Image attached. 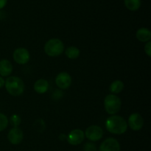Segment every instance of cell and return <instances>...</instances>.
<instances>
[{
	"label": "cell",
	"mask_w": 151,
	"mask_h": 151,
	"mask_svg": "<svg viewBox=\"0 0 151 151\" xmlns=\"http://www.w3.org/2000/svg\"><path fill=\"white\" fill-rule=\"evenodd\" d=\"M8 123L9 120L7 116H6V115H4V114L0 113V132L7 128Z\"/></svg>",
	"instance_id": "18"
},
{
	"label": "cell",
	"mask_w": 151,
	"mask_h": 151,
	"mask_svg": "<svg viewBox=\"0 0 151 151\" xmlns=\"http://www.w3.org/2000/svg\"><path fill=\"white\" fill-rule=\"evenodd\" d=\"M4 82H5V81L4 80V78H3L2 77L0 76V88H1L3 86H4Z\"/></svg>",
	"instance_id": "23"
},
{
	"label": "cell",
	"mask_w": 151,
	"mask_h": 151,
	"mask_svg": "<svg viewBox=\"0 0 151 151\" xmlns=\"http://www.w3.org/2000/svg\"><path fill=\"white\" fill-rule=\"evenodd\" d=\"M99 151H120V145L116 139L108 138L100 145Z\"/></svg>",
	"instance_id": "10"
},
{
	"label": "cell",
	"mask_w": 151,
	"mask_h": 151,
	"mask_svg": "<svg viewBox=\"0 0 151 151\" xmlns=\"http://www.w3.org/2000/svg\"><path fill=\"white\" fill-rule=\"evenodd\" d=\"M104 107L109 114L114 115L120 111L122 101L116 94H109L104 100Z\"/></svg>",
	"instance_id": "4"
},
{
	"label": "cell",
	"mask_w": 151,
	"mask_h": 151,
	"mask_svg": "<svg viewBox=\"0 0 151 151\" xmlns=\"http://www.w3.org/2000/svg\"><path fill=\"white\" fill-rule=\"evenodd\" d=\"M125 5L131 11L137 10L141 6V0H125Z\"/></svg>",
	"instance_id": "17"
},
{
	"label": "cell",
	"mask_w": 151,
	"mask_h": 151,
	"mask_svg": "<svg viewBox=\"0 0 151 151\" xmlns=\"http://www.w3.org/2000/svg\"><path fill=\"white\" fill-rule=\"evenodd\" d=\"M64 45L62 41L58 38H51L44 45V51L50 57H56L63 53Z\"/></svg>",
	"instance_id": "3"
},
{
	"label": "cell",
	"mask_w": 151,
	"mask_h": 151,
	"mask_svg": "<svg viewBox=\"0 0 151 151\" xmlns=\"http://www.w3.org/2000/svg\"><path fill=\"white\" fill-rule=\"evenodd\" d=\"M145 52L146 54L151 57V42L150 41L147 42V44H145Z\"/></svg>",
	"instance_id": "21"
},
{
	"label": "cell",
	"mask_w": 151,
	"mask_h": 151,
	"mask_svg": "<svg viewBox=\"0 0 151 151\" xmlns=\"http://www.w3.org/2000/svg\"><path fill=\"white\" fill-rule=\"evenodd\" d=\"M13 59L18 64H26L29 60V53L27 49L18 48L13 52Z\"/></svg>",
	"instance_id": "8"
},
{
	"label": "cell",
	"mask_w": 151,
	"mask_h": 151,
	"mask_svg": "<svg viewBox=\"0 0 151 151\" xmlns=\"http://www.w3.org/2000/svg\"><path fill=\"white\" fill-rule=\"evenodd\" d=\"M55 83L60 89H67L72 84V78L67 72H60L56 77Z\"/></svg>",
	"instance_id": "6"
},
{
	"label": "cell",
	"mask_w": 151,
	"mask_h": 151,
	"mask_svg": "<svg viewBox=\"0 0 151 151\" xmlns=\"http://www.w3.org/2000/svg\"><path fill=\"white\" fill-rule=\"evenodd\" d=\"M23 131L18 127L10 129L8 132V134H7V139L13 145L20 144L23 140Z\"/></svg>",
	"instance_id": "11"
},
{
	"label": "cell",
	"mask_w": 151,
	"mask_h": 151,
	"mask_svg": "<svg viewBox=\"0 0 151 151\" xmlns=\"http://www.w3.org/2000/svg\"><path fill=\"white\" fill-rule=\"evenodd\" d=\"M22 122V119H21L20 116L17 114H13L10 116V125L12 126H13L14 128H17L18 126H19Z\"/></svg>",
	"instance_id": "19"
},
{
	"label": "cell",
	"mask_w": 151,
	"mask_h": 151,
	"mask_svg": "<svg viewBox=\"0 0 151 151\" xmlns=\"http://www.w3.org/2000/svg\"><path fill=\"white\" fill-rule=\"evenodd\" d=\"M137 38L141 42H148L150 41L151 32L147 28H140L136 33Z\"/></svg>",
	"instance_id": "13"
},
{
	"label": "cell",
	"mask_w": 151,
	"mask_h": 151,
	"mask_svg": "<svg viewBox=\"0 0 151 151\" xmlns=\"http://www.w3.org/2000/svg\"><path fill=\"white\" fill-rule=\"evenodd\" d=\"M7 0H0V10L4 8V6L7 4Z\"/></svg>",
	"instance_id": "22"
},
{
	"label": "cell",
	"mask_w": 151,
	"mask_h": 151,
	"mask_svg": "<svg viewBox=\"0 0 151 151\" xmlns=\"http://www.w3.org/2000/svg\"><path fill=\"white\" fill-rule=\"evenodd\" d=\"M85 138L84 132L81 129H75L66 137L68 142L72 145H78L83 142Z\"/></svg>",
	"instance_id": "7"
},
{
	"label": "cell",
	"mask_w": 151,
	"mask_h": 151,
	"mask_svg": "<svg viewBox=\"0 0 151 151\" xmlns=\"http://www.w3.org/2000/svg\"><path fill=\"white\" fill-rule=\"evenodd\" d=\"M124 88V83L121 81H114L112 82V83L110 85L109 90L113 94H119L123 90Z\"/></svg>",
	"instance_id": "16"
},
{
	"label": "cell",
	"mask_w": 151,
	"mask_h": 151,
	"mask_svg": "<svg viewBox=\"0 0 151 151\" xmlns=\"http://www.w3.org/2000/svg\"><path fill=\"white\" fill-rule=\"evenodd\" d=\"M80 50L78 48H77L76 47H68L67 49L65 51V54L67 56L68 58L72 59V60H74V59H77L80 55Z\"/></svg>",
	"instance_id": "15"
},
{
	"label": "cell",
	"mask_w": 151,
	"mask_h": 151,
	"mask_svg": "<svg viewBox=\"0 0 151 151\" xmlns=\"http://www.w3.org/2000/svg\"><path fill=\"white\" fill-rule=\"evenodd\" d=\"M13 72V66L10 60L3 59L0 60V75L1 77H7Z\"/></svg>",
	"instance_id": "12"
},
{
	"label": "cell",
	"mask_w": 151,
	"mask_h": 151,
	"mask_svg": "<svg viewBox=\"0 0 151 151\" xmlns=\"http://www.w3.org/2000/svg\"><path fill=\"white\" fill-rule=\"evenodd\" d=\"M84 151H97V149L95 145L88 142L84 145Z\"/></svg>",
	"instance_id": "20"
},
{
	"label": "cell",
	"mask_w": 151,
	"mask_h": 151,
	"mask_svg": "<svg viewBox=\"0 0 151 151\" xmlns=\"http://www.w3.org/2000/svg\"><path fill=\"white\" fill-rule=\"evenodd\" d=\"M128 125L133 131H139L144 125V119L139 114H132L128 118Z\"/></svg>",
	"instance_id": "9"
},
{
	"label": "cell",
	"mask_w": 151,
	"mask_h": 151,
	"mask_svg": "<svg viewBox=\"0 0 151 151\" xmlns=\"http://www.w3.org/2000/svg\"><path fill=\"white\" fill-rule=\"evenodd\" d=\"M34 89L38 94H44L49 89L48 81L44 79H39L34 83Z\"/></svg>",
	"instance_id": "14"
},
{
	"label": "cell",
	"mask_w": 151,
	"mask_h": 151,
	"mask_svg": "<svg viewBox=\"0 0 151 151\" xmlns=\"http://www.w3.org/2000/svg\"><path fill=\"white\" fill-rule=\"evenodd\" d=\"M85 137L91 142H97L101 139L103 136V131L98 125H91L86 129L84 133Z\"/></svg>",
	"instance_id": "5"
},
{
	"label": "cell",
	"mask_w": 151,
	"mask_h": 151,
	"mask_svg": "<svg viewBox=\"0 0 151 151\" xmlns=\"http://www.w3.org/2000/svg\"><path fill=\"white\" fill-rule=\"evenodd\" d=\"M106 128L109 132L120 135L126 132L128 129V123L122 116L113 115L106 119Z\"/></svg>",
	"instance_id": "1"
},
{
	"label": "cell",
	"mask_w": 151,
	"mask_h": 151,
	"mask_svg": "<svg viewBox=\"0 0 151 151\" xmlns=\"http://www.w3.org/2000/svg\"><path fill=\"white\" fill-rule=\"evenodd\" d=\"M4 86L7 92L15 97L22 95L24 91V84L19 77L11 76L7 78L4 82Z\"/></svg>",
	"instance_id": "2"
}]
</instances>
